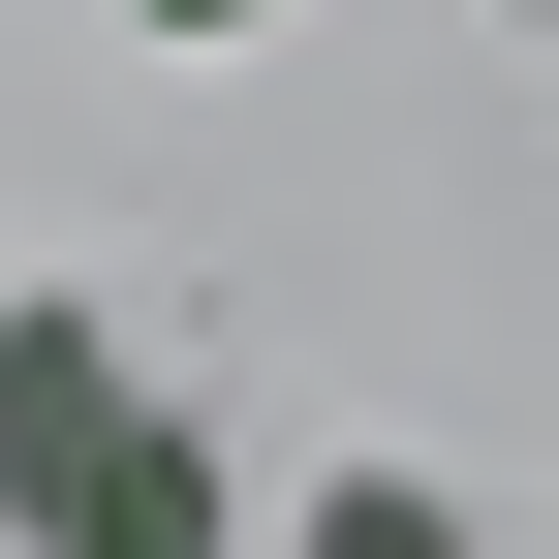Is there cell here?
Wrapping results in <instances>:
<instances>
[{
    "label": "cell",
    "instance_id": "6da1fadb",
    "mask_svg": "<svg viewBox=\"0 0 559 559\" xmlns=\"http://www.w3.org/2000/svg\"><path fill=\"white\" fill-rule=\"evenodd\" d=\"M0 528H62V559L94 528H218V466L156 436V373H124L94 311H0Z\"/></svg>",
    "mask_w": 559,
    "mask_h": 559
},
{
    "label": "cell",
    "instance_id": "7a4b0ae2",
    "mask_svg": "<svg viewBox=\"0 0 559 559\" xmlns=\"http://www.w3.org/2000/svg\"><path fill=\"white\" fill-rule=\"evenodd\" d=\"M124 32H280V0H124Z\"/></svg>",
    "mask_w": 559,
    "mask_h": 559
}]
</instances>
